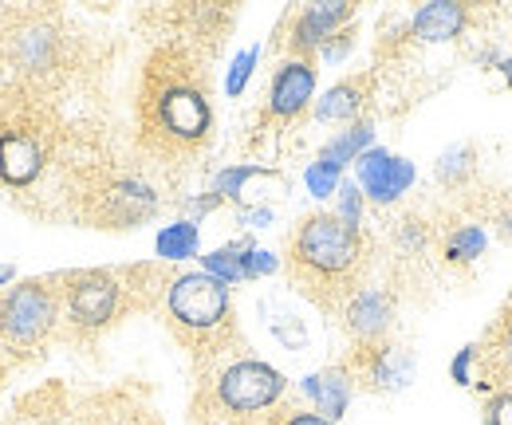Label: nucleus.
I'll return each instance as SVG.
<instances>
[{"instance_id":"393cba45","label":"nucleus","mask_w":512,"mask_h":425,"mask_svg":"<svg viewBox=\"0 0 512 425\" xmlns=\"http://www.w3.org/2000/svg\"><path fill=\"white\" fill-rule=\"evenodd\" d=\"M268 272H276V256H272V252H264V248L245 244V280L268 276Z\"/></svg>"},{"instance_id":"9d476101","label":"nucleus","mask_w":512,"mask_h":425,"mask_svg":"<svg viewBox=\"0 0 512 425\" xmlns=\"http://www.w3.org/2000/svg\"><path fill=\"white\" fill-rule=\"evenodd\" d=\"M312 95H316V67L308 60H288L272 79L268 115L272 119H296L308 107Z\"/></svg>"},{"instance_id":"cd10ccee","label":"nucleus","mask_w":512,"mask_h":425,"mask_svg":"<svg viewBox=\"0 0 512 425\" xmlns=\"http://www.w3.org/2000/svg\"><path fill=\"white\" fill-rule=\"evenodd\" d=\"M268 425H335V422H327L320 414H308V410H288V414H280L276 422Z\"/></svg>"},{"instance_id":"1a4fd4ad","label":"nucleus","mask_w":512,"mask_h":425,"mask_svg":"<svg viewBox=\"0 0 512 425\" xmlns=\"http://www.w3.org/2000/svg\"><path fill=\"white\" fill-rule=\"evenodd\" d=\"M355 170H359V189H363V197H371V201H379V205L398 201V197L414 185V162L394 158L390 150H379V146H371L367 154H359Z\"/></svg>"},{"instance_id":"bb28decb","label":"nucleus","mask_w":512,"mask_h":425,"mask_svg":"<svg viewBox=\"0 0 512 425\" xmlns=\"http://www.w3.org/2000/svg\"><path fill=\"white\" fill-rule=\"evenodd\" d=\"M473 359H477V351H473V347H465V351H457V359L449 363V378H453L457 386H465V382H469V366H473Z\"/></svg>"},{"instance_id":"f257e3e1","label":"nucleus","mask_w":512,"mask_h":425,"mask_svg":"<svg viewBox=\"0 0 512 425\" xmlns=\"http://www.w3.org/2000/svg\"><path fill=\"white\" fill-rule=\"evenodd\" d=\"M213 130V107L205 75L182 48H158L138 91V138L158 158H186L205 146Z\"/></svg>"},{"instance_id":"a878e982","label":"nucleus","mask_w":512,"mask_h":425,"mask_svg":"<svg viewBox=\"0 0 512 425\" xmlns=\"http://www.w3.org/2000/svg\"><path fill=\"white\" fill-rule=\"evenodd\" d=\"M485 425H512V394H497V398L489 402Z\"/></svg>"},{"instance_id":"6e6552de","label":"nucleus","mask_w":512,"mask_h":425,"mask_svg":"<svg viewBox=\"0 0 512 425\" xmlns=\"http://www.w3.org/2000/svg\"><path fill=\"white\" fill-rule=\"evenodd\" d=\"M284 386L288 382L276 366L260 363V359H237L213 378V406L233 422L260 418L264 410L280 402Z\"/></svg>"},{"instance_id":"c85d7f7f","label":"nucleus","mask_w":512,"mask_h":425,"mask_svg":"<svg viewBox=\"0 0 512 425\" xmlns=\"http://www.w3.org/2000/svg\"><path fill=\"white\" fill-rule=\"evenodd\" d=\"M241 221H245V225H253V229H264V225L272 221V209H245V213H241Z\"/></svg>"},{"instance_id":"20e7f679","label":"nucleus","mask_w":512,"mask_h":425,"mask_svg":"<svg viewBox=\"0 0 512 425\" xmlns=\"http://www.w3.org/2000/svg\"><path fill=\"white\" fill-rule=\"evenodd\" d=\"M359 260H363L359 229L343 225L331 213L308 217L292 237V276L320 300L347 292V284L359 272Z\"/></svg>"},{"instance_id":"423d86ee","label":"nucleus","mask_w":512,"mask_h":425,"mask_svg":"<svg viewBox=\"0 0 512 425\" xmlns=\"http://www.w3.org/2000/svg\"><path fill=\"white\" fill-rule=\"evenodd\" d=\"M166 315L182 343L193 351H217L233 331L229 288L205 272H186L166 288Z\"/></svg>"},{"instance_id":"2eb2a0df","label":"nucleus","mask_w":512,"mask_h":425,"mask_svg":"<svg viewBox=\"0 0 512 425\" xmlns=\"http://www.w3.org/2000/svg\"><path fill=\"white\" fill-rule=\"evenodd\" d=\"M461 28H465V8H461V4H453V0L422 4V8H418V16H414V36H418V40H426V44L453 40Z\"/></svg>"},{"instance_id":"412c9836","label":"nucleus","mask_w":512,"mask_h":425,"mask_svg":"<svg viewBox=\"0 0 512 425\" xmlns=\"http://www.w3.org/2000/svg\"><path fill=\"white\" fill-rule=\"evenodd\" d=\"M253 178H264L260 166H233V170H221L217 182H213V193H217V197H241V193H245V182H253Z\"/></svg>"},{"instance_id":"0eeeda50","label":"nucleus","mask_w":512,"mask_h":425,"mask_svg":"<svg viewBox=\"0 0 512 425\" xmlns=\"http://www.w3.org/2000/svg\"><path fill=\"white\" fill-rule=\"evenodd\" d=\"M130 272H67L60 276V304H64V319L71 323V331L79 335H95L103 327H111L123 311H127L130 296Z\"/></svg>"},{"instance_id":"ddd939ff","label":"nucleus","mask_w":512,"mask_h":425,"mask_svg":"<svg viewBox=\"0 0 512 425\" xmlns=\"http://www.w3.org/2000/svg\"><path fill=\"white\" fill-rule=\"evenodd\" d=\"M343 315H347V327H351L355 339L375 343L386 331V323H390V300H386V292H379V288H367V292H355L347 300Z\"/></svg>"},{"instance_id":"9b49d317","label":"nucleus","mask_w":512,"mask_h":425,"mask_svg":"<svg viewBox=\"0 0 512 425\" xmlns=\"http://www.w3.org/2000/svg\"><path fill=\"white\" fill-rule=\"evenodd\" d=\"M351 390H355V382H351L347 366H327V370H316V374L304 378V394L312 398L316 414L327 418V422L343 418V410L351 402Z\"/></svg>"},{"instance_id":"f03ea898","label":"nucleus","mask_w":512,"mask_h":425,"mask_svg":"<svg viewBox=\"0 0 512 425\" xmlns=\"http://www.w3.org/2000/svg\"><path fill=\"white\" fill-rule=\"evenodd\" d=\"M60 142V119L44 91L0 83V185L32 189L48 174Z\"/></svg>"},{"instance_id":"f8f14e48","label":"nucleus","mask_w":512,"mask_h":425,"mask_svg":"<svg viewBox=\"0 0 512 425\" xmlns=\"http://www.w3.org/2000/svg\"><path fill=\"white\" fill-rule=\"evenodd\" d=\"M351 20V4H308L300 16H296V28H292V44L300 52H312V48H327V40L335 36V28Z\"/></svg>"},{"instance_id":"c756f323","label":"nucleus","mask_w":512,"mask_h":425,"mask_svg":"<svg viewBox=\"0 0 512 425\" xmlns=\"http://www.w3.org/2000/svg\"><path fill=\"white\" fill-rule=\"evenodd\" d=\"M501 75L509 79V87H512V60H501Z\"/></svg>"},{"instance_id":"39448f33","label":"nucleus","mask_w":512,"mask_h":425,"mask_svg":"<svg viewBox=\"0 0 512 425\" xmlns=\"http://www.w3.org/2000/svg\"><path fill=\"white\" fill-rule=\"evenodd\" d=\"M60 323V276L24 280L0 296V382L8 370L48 347Z\"/></svg>"},{"instance_id":"7ed1b4c3","label":"nucleus","mask_w":512,"mask_h":425,"mask_svg":"<svg viewBox=\"0 0 512 425\" xmlns=\"http://www.w3.org/2000/svg\"><path fill=\"white\" fill-rule=\"evenodd\" d=\"M67 36L52 8L0 12V83H20L48 95V83L64 71Z\"/></svg>"},{"instance_id":"dca6fc26","label":"nucleus","mask_w":512,"mask_h":425,"mask_svg":"<svg viewBox=\"0 0 512 425\" xmlns=\"http://www.w3.org/2000/svg\"><path fill=\"white\" fill-rule=\"evenodd\" d=\"M371 138H375L371 122H359V126L343 130L339 138H331V142L323 146V154L316 158V162L331 166V170H343L347 162H359V154H367V150H371Z\"/></svg>"},{"instance_id":"a211bd4d","label":"nucleus","mask_w":512,"mask_h":425,"mask_svg":"<svg viewBox=\"0 0 512 425\" xmlns=\"http://www.w3.org/2000/svg\"><path fill=\"white\" fill-rule=\"evenodd\" d=\"M197 244H201L197 225L193 221H174V225H166L158 233L154 248H158L162 260H190V256H197Z\"/></svg>"},{"instance_id":"f3484780","label":"nucleus","mask_w":512,"mask_h":425,"mask_svg":"<svg viewBox=\"0 0 512 425\" xmlns=\"http://www.w3.org/2000/svg\"><path fill=\"white\" fill-rule=\"evenodd\" d=\"M359 107H363V83L359 79H347V83L331 87L320 103H316V119L343 122L351 119V115H359Z\"/></svg>"},{"instance_id":"aec40b11","label":"nucleus","mask_w":512,"mask_h":425,"mask_svg":"<svg viewBox=\"0 0 512 425\" xmlns=\"http://www.w3.org/2000/svg\"><path fill=\"white\" fill-rule=\"evenodd\" d=\"M485 233L477 229V225H465V229H457L453 237H449L446 244V252H449V260H477L481 252H485Z\"/></svg>"},{"instance_id":"7c9ffc66","label":"nucleus","mask_w":512,"mask_h":425,"mask_svg":"<svg viewBox=\"0 0 512 425\" xmlns=\"http://www.w3.org/2000/svg\"><path fill=\"white\" fill-rule=\"evenodd\" d=\"M505 359H509V366H512V327H509V335H505Z\"/></svg>"},{"instance_id":"4468645a","label":"nucleus","mask_w":512,"mask_h":425,"mask_svg":"<svg viewBox=\"0 0 512 425\" xmlns=\"http://www.w3.org/2000/svg\"><path fill=\"white\" fill-rule=\"evenodd\" d=\"M363 374L371 378L375 390H402L414 374V359L398 347H371L363 351Z\"/></svg>"},{"instance_id":"4be33fe9","label":"nucleus","mask_w":512,"mask_h":425,"mask_svg":"<svg viewBox=\"0 0 512 425\" xmlns=\"http://www.w3.org/2000/svg\"><path fill=\"white\" fill-rule=\"evenodd\" d=\"M256 60H260V48H245V52L233 60V67H229V79H225V91H229V95H241V91H245V83L253 79Z\"/></svg>"},{"instance_id":"5701e85b","label":"nucleus","mask_w":512,"mask_h":425,"mask_svg":"<svg viewBox=\"0 0 512 425\" xmlns=\"http://www.w3.org/2000/svg\"><path fill=\"white\" fill-rule=\"evenodd\" d=\"M335 217L343 225L359 229V221H363V189L359 185H339V213Z\"/></svg>"},{"instance_id":"6ab92c4d","label":"nucleus","mask_w":512,"mask_h":425,"mask_svg":"<svg viewBox=\"0 0 512 425\" xmlns=\"http://www.w3.org/2000/svg\"><path fill=\"white\" fill-rule=\"evenodd\" d=\"M201 264H205V276L221 280L225 288H229V284H241V280H245V244L217 248V252L201 256Z\"/></svg>"},{"instance_id":"b1692460","label":"nucleus","mask_w":512,"mask_h":425,"mask_svg":"<svg viewBox=\"0 0 512 425\" xmlns=\"http://www.w3.org/2000/svg\"><path fill=\"white\" fill-rule=\"evenodd\" d=\"M304 182H308L312 197H331V193H339V170H331L323 162H312L308 174H304Z\"/></svg>"}]
</instances>
